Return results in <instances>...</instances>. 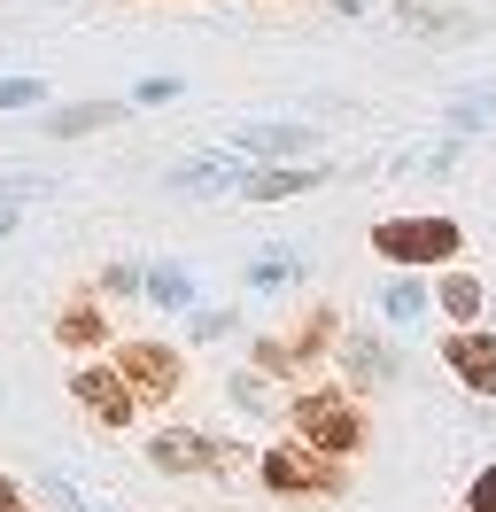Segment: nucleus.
<instances>
[{"label": "nucleus", "instance_id": "7ed1b4c3", "mask_svg": "<svg viewBox=\"0 0 496 512\" xmlns=\"http://www.w3.org/2000/svg\"><path fill=\"white\" fill-rule=\"evenodd\" d=\"M256 481L279 489V497H334L341 466H334V458H318L310 443H272L264 458H256Z\"/></svg>", "mask_w": 496, "mask_h": 512}, {"label": "nucleus", "instance_id": "f257e3e1", "mask_svg": "<svg viewBox=\"0 0 496 512\" xmlns=\"http://www.w3.org/2000/svg\"><path fill=\"white\" fill-rule=\"evenodd\" d=\"M287 419H295V443H310L318 458H349V450H365V419H357V404L334 396V388H303V396L287 404Z\"/></svg>", "mask_w": 496, "mask_h": 512}, {"label": "nucleus", "instance_id": "dca6fc26", "mask_svg": "<svg viewBox=\"0 0 496 512\" xmlns=\"http://www.w3.org/2000/svg\"><path fill=\"white\" fill-rule=\"evenodd\" d=\"M248 280H256V288H279V280H295V256H264V264H248Z\"/></svg>", "mask_w": 496, "mask_h": 512}, {"label": "nucleus", "instance_id": "423d86ee", "mask_svg": "<svg viewBox=\"0 0 496 512\" xmlns=\"http://www.w3.org/2000/svg\"><path fill=\"white\" fill-rule=\"evenodd\" d=\"M70 396H78L101 427H132V412H140V396H132V381H124L117 365H78V373H70Z\"/></svg>", "mask_w": 496, "mask_h": 512}, {"label": "nucleus", "instance_id": "f03ea898", "mask_svg": "<svg viewBox=\"0 0 496 512\" xmlns=\"http://www.w3.org/2000/svg\"><path fill=\"white\" fill-rule=\"evenodd\" d=\"M372 249L388 264H450L465 249V225L458 218H388V225H372Z\"/></svg>", "mask_w": 496, "mask_h": 512}, {"label": "nucleus", "instance_id": "a211bd4d", "mask_svg": "<svg viewBox=\"0 0 496 512\" xmlns=\"http://www.w3.org/2000/svg\"><path fill=\"white\" fill-rule=\"evenodd\" d=\"M0 512H31V505H24V489H16L8 474H0Z\"/></svg>", "mask_w": 496, "mask_h": 512}, {"label": "nucleus", "instance_id": "4468645a", "mask_svg": "<svg viewBox=\"0 0 496 512\" xmlns=\"http://www.w3.org/2000/svg\"><path fill=\"white\" fill-rule=\"evenodd\" d=\"M419 311H427V295L411 288V280H396V288H388V319H419Z\"/></svg>", "mask_w": 496, "mask_h": 512}, {"label": "nucleus", "instance_id": "39448f33", "mask_svg": "<svg viewBox=\"0 0 496 512\" xmlns=\"http://www.w3.org/2000/svg\"><path fill=\"white\" fill-rule=\"evenodd\" d=\"M155 466L171 474H210V481H241L248 458L233 443H202V435H155Z\"/></svg>", "mask_w": 496, "mask_h": 512}, {"label": "nucleus", "instance_id": "ddd939ff", "mask_svg": "<svg viewBox=\"0 0 496 512\" xmlns=\"http://www.w3.org/2000/svg\"><path fill=\"white\" fill-rule=\"evenodd\" d=\"M109 117H117V101H93V109H62L55 132H93V125H109Z\"/></svg>", "mask_w": 496, "mask_h": 512}, {"label": "nucleus", "instance_id": "6ab92c4d", "mask_svg": "<svg viewBox=\"0 0 496 512\" xmlns=\"http://www.w3.org/2000/svg\"><path fill=\"white\" fill-rule=\"evenodd\" d=\"M8 225H16V210H8V202H0V233H8Z\"/></svg>", "mask_w": 496, "mask_h": 512}, {"label": "nucleus", "instance_id": "9d476101", "mask_svg": "<svg viewBox=\"0 0 496 512\" xmlns=\"http://www.w3.org/2000/svg\"><path fill=\"white\" fill-rule=\"evenodd\" d=\"M481 303H489V288H481L473 272H450V280H442V311L458 319V334H465L473 319H481Z\"/></svg>", "mask_w": 496, "mask_h": 512}, {"label": "nucleus", "instance_id": "9b49d317", "mask_svg": "<svg viewBox=\"0 0 496 512\" xmlns=\"http://www.w3.org/2000/svg\"><path fill=\"white\" fill-rule=\"evenodd\" d=\"M241 148H248V156H303L310 132H295V125H256V132H241Z\"/></svg>", "mask_w": 496, "mask_h": 512}, {"label": "nucleus", "instance_id": "0eeeda50", "mask_svg": "<svg viewBox=\"0 0 496 512\" xmlns=\"http://www.w3.org/2000/svg\"><path fill=\"white\" fill-rule=\"evenodd\" d=\"M442 365H450L473 396H496V334H481V326L450 334V342H442Z\"/></svg>", "mask_w": 496, "mask_h": 512}, {"label": "nucleus", "instance_id": "f8f14e48", "mask_svg": "<svg viewBox=\"0 0 496 512\" xmlns=\"http://www.w3.org/2000/svg\"><path fill=\"white\" fill-rule=\"evenodd\" d=\"M148 295H155V303H171V311H186V303H194V272L155 264V272H148Z\"/></svg>", "mask_w": 496, "mask_h": 512}, {"label": "nucleus", "instance_id": "20e7f679", "mask_svg": "<svg viewBox=\"0 0 496 512\" xmlns=\"http://www.w3.org/2000/svg\"><path fill=\"white\" fill-rule=\"evenodd\" d=\"M117 373L132 381V396H148V404H171L186 381V357L171 342H124L117 350Z\"/></svg>", "mask_w": 496, "mask_h": 512}, {"label": "nucleus", "instance_id": "f3484780", "mask_svg": "<svg viewBox=\"0 0 496 512\" xmlns=\"http://www.w3.org/2000/svg\"><path fill=\"white\" fill-rule=\"evenodd\" d=\"M465 505H473V512H496V466H481V474H473V489H465Z\"/></svg>", "mask_w": 496, "mask_h": 512}, {"label": "nucleus", "instance_id": "1a4fd4ad", "mask_svg": "<svg viewBox=\"0 0 496 512\" xmlns=\"http://www.w3.org/2000/svg\"><path fill=\"white\" fill-rule=\"evenodd\" d=\"M55 342H62V350H93V342H109V326H101L93 303H70V311L55 319Z\"/></svg>", "mask_w": 496, "mask_h": 512}, {"label": "nucleus", "instance_id": "6e6552de", "mask_svg": "<svg viewBox=\"0 0 496 512\" xmlns=\"http://www.w3.org/2000/svg\"><path fill=\"white\" fill-rule=\"evenodd\" d=\"M318 179H326L318 163H295V171H248L241 194H248V202H287V194H310Z\"/></svg>", "mask_w": 496, "mask_h": 512}, {"label": "nucleus", "instance_id": "2eb2a0df", "mask_svg": "<svg viewBox=\"0 0 496 512\" xmlns=\"http://www.w3.org/2000/svg\"><path fill=\"white\" fill-rule=\"evenodd\" d=\"M31 101H47L39 78H0V109H31Z\"/></svg>", "mask_w": 496, "mask_h": 512}]
</instances>
